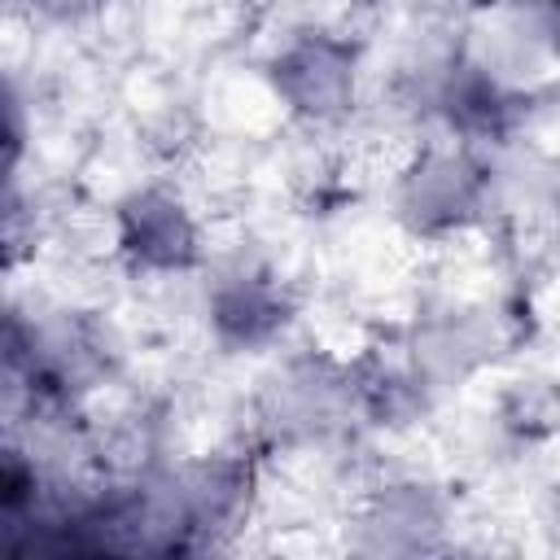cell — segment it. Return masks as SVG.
<instances>
[{
  "label": "cell",
  "mask_w": 560,
  "mask_h": 560,
  "mask_svg": "<svg viewBox=\"0 0 560 560\" xmlns=\"http://www.w3.org/2000/svg\"><path fill=\"white\" fill-rule=\"evenodd\" d=\"M354 411L350 359L298 350L284 354L254 389V433L271 451H302L337 438Z\"/></svg>",
  "instance_id": "obj_1"
},
{
  "label": "cell",
  "mask_w": 560,
  "mask_h": 560,
  "mask_svg": "<svg viewBox=\"0 0 560 560\" xmlns=\"http://www.w3.org/2000/svg\"><path fill=\"white\" fill-rule=\"evenodd\" d=\"M490 192V166L472 144H424L394 179V219L416 241H446L486 219Z\"/></svg>",
  "instance_id": "obj_2"
},
{
  "label": "cell",
  "mask_w": 560,
  "mask_h": 560,
  "mask_svg": "<svg viewBox=\"0 0 560 560\" xmlns=\"http://www.w3.org/2000/svg\"><path fill=\"white\" fill-rule=\"evenodd\" d=\"M271 96L306 127H337L359 105V48L332 31H298L267 61Z\"/></svg>",
  "instance_id": "obj_3"
},
{
  "label": "cell",
  "mask_w": 560,
  "mask_h": 560,
  "mask_svg": "<svg viewBox=\"0 0 560 560\" xmlns=\"http://www.w3.org/2000/svg\"><path fill=\"white\" fill-rule=\"evenodd\" d=\"M114 254L136 276H188L206 262V236L188 201L166 184L127 188L114 210Z\"/></svg>",
  "instance_id": "obj_4"
},
{
  "label": "cell",
  "mask_w": 560,
  "mask_h": 560,
  "mask_svg": "<svg viewBox=\"0 0 560 560\" xmlns=\"http://www.w3.org/2000/svg\"><path fill=\"white\" fill-rule=\"evenodd\" d=\"M293 311L298 302L289 284L258 258H236L206 284V328L228 354L271 350L289 332Z\"/></svg>",
  "instance_id": "obj_5"
},
{
  "label": "cell",
  "mask_w": 560,
  "mask_h": 560,
  "mask_svg": "<svg viewBox=\"0 0 560 560\" xmlns=\"http://www.w3.org/2000/svg\"><path fill=\"white\" fill-rule=\"evenodd\" d=\"M402 346L416 372L424 376V385L442 394L490 368L503 346V332L486 306H438L411 324Z\"/></svg>",
  "instance_id": "obj_6"
},
{
  "label": "cell",
  "mask_w": 560,
  "mask_h": 560,
  "mask_svg": "<svg viewBox=\"0 0 560 560\" xmlns=\"http://www.w3.org/2000/svg\"><path fill=\"white\" fill-rule=\"evenodd\" d=\"M451 508L433 481L398 477L368 494L359 508V551L368 556H420L446 542Z\"/></svg>",
  "instance_id": "obj_7"
},
{
  "label": "cell",
  "mask_w": 560,
  "mask_h": 560,
  "mask_svg": "<svg viewBox=\"0 0 560 560\" xmlns=\"http://www.w3.org/2000/svg\"><path fill=\"white\" fill-rule=\"evenodd\" d=\"M179 477H184V494H188V512H192L201 547L232 538L249 521L254 499H258V464L249 451L197 455L179 464Z\"/></svg>",
  "instance_id": "obj_8"
},
{
  "label": "cell",
  "mask_w": 560,
  "mask_h": 560,
  "mask_svg": "<svg viewBox=\"0 0 560 560\" xmlns=\"http://www.w3.org/2000/svg\"><path fill=\"white\" fill-rule=\"evenodd\" d=\"M350 389H354L359 420H368L376 429H407L433 402V389L424 385V376L407 359L402 341L398 346H368L363 354H354L350 359Z\"/></svg>",
  "instance_id": "obj_9"
},
{
  "label": "cell",
  "mask_w": 560,
  "mask_h": 560,
  "mask_svg": "<svg viewBox=\"0 0 560 560\" xmlns=\"http://www.w3.org/2000/svg\"><path fill=\"white\" fill-rule=\"evenodd\" d=\"M494 420L512 442H547L560 433V376L516 372L494 394Z\"/></svg>",
  "instance_id": "obj_10"
},
{
  "label": "cell",
  "mask_w": 560,
  "mask_h": 560,
  "mask_svg": "<svg viewBox=\"0 0 560 560\" xmlns=\"http://www.w3.org/2000/svg\"><path fill=\"white\" fill-rule=\"evenodd\" d=\"M35 18L44 22H57V26H79V22H92L101 18L105 9H114V0H22Z\"/></svg>",
  "instance_id": "obj_11"
},
{
  "label": "cell",
  "mask_w": 560,
  "mask_h": 560,
  "mask_svg": "<svg viewBox=\"0 0 560 560\" xmlns=\"http://www.w3.org/2000/svg\"><path fill=\"white\" fill-rule=\"evenodd\" d=\"M556 52H560V22H556Z\"/></svg>",
  "instance_id": "obj_12"
}]
</instances>
